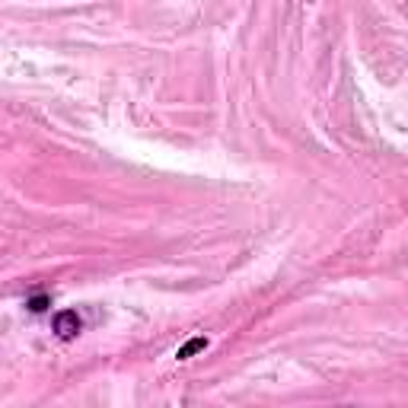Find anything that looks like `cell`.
Listing matches in <instances>:
<instances>
[{
  "instance_id": "6da1fadb",
  "label": "cell",
  "mask_w": 408,
  "mask_h": 408,
  "mask_svg": "<svg viewBox=\"0 0 408 408\" xmlns=\"http://www.w3.org/2000/svg\"><path fill=\"white\" fill-rule=\"evenodd\" d=\"M84 322L77 316V309H61L58 316H55V335H58L61 342H74L77 335H80Z\"/></svg>"
},
{
  "instance_id": "7a4b0ae2",
  "label": "cell",
  "mask_w": 408,
  "mask_h": 408,
  "mask_svg": "<svg viewBox=\"0 0 408 408\" xmlns=\"http://www.w3.org/2000/svg\"><path fill=\"white\" fill-rule=\"evenodd\" d=\"M204 348H208V338H204V335H195V338H188L182 348L175 351V358L188 360V358H195V354H198V351H204Z\"/></svg>"
},
{
  "instance_id": "3957f363",
  "label": "cell",
  "mask_w": 408,
  "mask_h": 408,
  "mask_svg": "<svg viewBox=\"0 0 408 408\" xmlns=\"http://www.w3.org/2000/svg\"><path fill=\"white\" fill-rule=\"evenodd\" d=\"M48 297H32V300H29V309H32V313H45V309H48Z\"/></svg>"
}]
</instances>
